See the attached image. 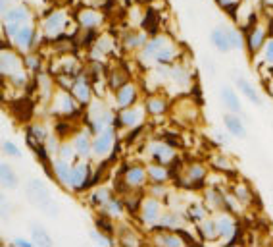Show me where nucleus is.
<instances>
[{
  "instance_id": "nucleus-14",
  "label": "nucleus",
  "mask_w": 273,
  "mask_h": 247,
  "mask_svg": "<svg viewBox=\"0 0 273 247\" xmlns=\"http://www.w3.org/2000/svg\"><path fill=\"white\" fill-rule=\"evenodd\" d=\"M239 87H241V91H243V93L246 95V99H250V101L254 102V104H262V99H260L258 95H256L254 87H250L245 79H239Z\"/></svg>"
},
{
  "instance_id": "nucleus-24",
  "label": "nucleus",
  "mask_w": 273,
  "mask_h": 247,
  "mask_svg": "<svg viewBox=\"0 0 273 247\" xmlns=\"http://www.w3.org/2000/svg\"><path fill=\"white\" fill-rule=\"evenodd\" d=\"M75 93H77V99L87 101V97H89V87H87V83L83 79H79V81L75 83Z\"/></svg>"
},
{
  "instance_id": "nucleus-25",
  "label": "nucleus",
  "mask_w": 273,
  "mask_h": 247,
  "mask_svg": "<svg viewBox=\"0 0 273 247\" xmlns=\"http://www.w3.org/2000/svg\"><path fill=\"white\" fill-rule=\"evenodd\" d=\"M156 215H158V205L154 203V201H150V203L144 207V218H146V220H154Z\"/></svg>"
},
{
  "instance_id": "nucleus-18",
  "label": "nucleus",
  "mask_w": 273,
  "mask_h": 247,
  "mask_svg": "<svg viewBox=\"0 0 273 247\" xmlns=\"http://www.w3.org/2000/svg\"><path fill=\"white\" fill-rule=\"evenodd\" d=\"M125 178H127V182L131 186H139L144 180V170L143 168H131L129 172L125 174Z\"/></svg>"
},
{
  "instance_id": "nucleus-16",
  "label": "nucleus",
  "mask_w": 273,
  "mask_h": 247,
  "mask_svg": "<svg viewBox=\"0 0 273 247\" xmlns=\"http://www.w3.org/2000/svg\"><path fill=\"white\" fill-rule=\"evenodd\" d=\"M56 174L62 182H72V170H70L68 162H64V160H60L56 164Z\"/></svg>"
},
{
  "instance_id": "nucleus-7",
  "label": "nucleus",
  "mask_w": 273,
  "mask_h": 247,
  "mask_svg": "<svg viewBox=\"0 0 273 247\" xmlns=\"http://www.w3.org/2000/svg\"><path fill=\"white\" fill-rule=\"evenodd\" d=\"M221 99H223V102L229 106L233 112H241V102H239V99H237V95L231 91V89H223L221 91Z\"/></svg>"
},
{
  "instance_id": "nucleus-34",
  "label": "nucleus",
  "mask_w": 273,
  "mask_h": 247,
  "mask_svg": "<svg viewBox=\"0 0 273 247\" xmlns=\"http://www.w3.org/2000/svg\"><path fill=\"white\" fill-rule=\"evenodd\" d=\"M190 217L192 218H202L204 217V211H202V207H190Z\"/></svg>"
},
{
  "instance_id": "nucleus-35",
  "label": "nucleus",
  "mask_w": 273,
  "mask_h": 247,
  "mask_svg": "<svg viewBox=\"0 0 273 247\" xmlns=\"http://www.w3.org/2000/svg\"><path fill=\"white\" fill-rule=\"evenodd\" d=\"M266 58L270 60V62H273V39L266 46Z\"/></svg>"
},
{
  "instance_id": "nucleus-22",
  "label": "nucleus",
  "mask_w": 273,
  "mask_h": 247,
  "mask_svg": "<svg viewBox=\"0 0 273 247\" xmlns=\"http://www.w3.org/2000/svg\"><path fill=\"white\" fill-rule=\"evenodd\" d=\"M148 110H150L152 114H160V112L166 110V102L162 101V99H150V101H148Z\"/></svg>"
},
{
  "instance_id": "nucleus-36",
  "label": "nucleus",
  "mask_w": 273,
  "mask_h": 247,
  "mask_svg": "<svg viewBox=\"0 0 273 247\" xmlns=\"http://www.w3.org/2000/svg\"><path fill=\"white\" fill-rule=\"evenodd\" d=\"M164 226H177V217H166V220H164Z\"/></svg>"
},
{
  "instance_id": "nucleus-17",
  "label": "nucleus",
  "mask_w": 273,
  "mask_h": 247,
  "mask_svg": "<svg viewBox=\"0 0 273 247\" xmlns=\"http://www.w3.org/2000/svg\"><path fill=\"white\" fill-rule=\"evenodd\" d=\"M79 17H81L79 21H81L83 25H89V27H92V25H96V23L100 21V15L94 14L92 10H85V12L79 15Z\"/></svg>"
},
{
  "instance_id": "nucleus-13",
  "label": "nucleus",
  "mask_w": 273,
  "mask_h": 247,
  "mask_svg": "<svg viewBox=\"0 0 273 247\" xmlns=\"http://www.w3.org/2000/svg\"><path fill=\"white\" fill-rule=\"evenodd\" d=\"M31 232H33V238H35L41 246H48V244H50V238H48V234H46V230H44L41 224H33V226H31Z\"/></svg>"
},
{
  "instance_id": "nucleus-9",
  "label": "nucleus",
  "mask_w": 273,
  "mask_h": 247,
  "mask_svg": "<svg viewBox=\"0 0 273 247\" xmlns=\"http://www.w3.org/2000/svg\"><path fill=\"white\" fill-rule=\"evenodd\" d=\"M110 87L114 89H121L123 85H127V73L123 72V70H114V72L110 73Z\"/></svg>"
},
{
  "instance_id": "nucleus-11",
  "label": "nucleus",
  "mask_w": 273,
  "mask_h": 247,
  "mask_svg": "<svg viewBox=\"0 0 273 247\" xmlns=\"http://www.w3.org/2000/svg\"><path fill=\"white\" fill-rule=\"evenodd\" d=\"M2 184L10 189L17 186V176L12 172V168L8 164H2Z\"/></svg>"
},
{
  "instance_id": "nucleus-31",
  "label": "nucleus",
  "mask_w": 273,
  "mask_h": 247,
  "mask_svg": "<svg viewBox=\"0 0 273 247\" xmlns=\"http://www.w3.org/2000/svg\"><path fill=\"white\" fill-rule=\"evenodd\" d=\"M141 43H143V37H141V35L129 33V35L125 37V44H127V46H135V44H141Z\"/></svg>"
},
{
  "instance_id": "nucleus-4",
  "label": "nucleus",
  "mask_w": 273,
  "mask_h": 247,
  "mask_svg": "<svg viewBox=\"0 0 273 247\" xmlns=\"http://www.w3.org/2000/svg\"><path fill=\"white\" fill-rule=\"evenodd\" d=\"M212 43L216 44L221 52H227V50L231 48L229 33H223L221 29H216L214 33H212Z\"/></svg>"
},
{
  "instance_id": "nucleus-33",
  "label": "nucleus",
  "mask_w": 273,
  "mask_h": 247,
  "mask_svg": "<svg viewBox=\"0 0 273 247\" xmlns=\"http://www.w3.org/2000/svg\"><path fill=\"white\" fill-rule=\"evenodd\" d=\"M27 68L29 70H39V58H37V56H29Z\"/></svg>"
},
{
  "instance_id": "nucleus-2",
  "label": "nucleus",
  "mask_w": 273,
  "mask_h": 247,
  "mask_svg": "<svg viewBox=\"0 0 273 247\" xmlns=\"http://www.w3.org/2000/svg\"><path fill=\"white\" fill-rule=\"evenodd\" d=\"M87 176H89V168L85 164H77L75 168L72 170V184L75 188L83 189L87 186Z\"/></svg>"
},
{
  "instance_id": "nucleus-1",
  "label": "nucleus",
  "mask_w": 273,
  "mask_h": 247,
  "mask_svg": "<svg viewBox=\"0 0 273 247\" xmlns=\"http://www.w3.org/2000/svg\"><path fill=\"white\" fill-rule=\"evenodd\" d=\"M27 197L35 205H39V207H43V209L48 211V207H50V197H48V191H46V188H44L43 182H39V180L29 182Z\"/></svg>"
},
{
  "instance_id": "nucleus-15",
  "label": "nucleus",
  "mask_w": 273,
  "mask_h": 247,
  "mask_svg": "<svg viewBox=\"0 0 273 247\" xmlns=\"http://www.w3.org/2000/svg\"><path fill=\"white\" fill-rule=\"evenodd\" d=\"M64 23H66V19H64V15L62 14H54L50 15L48 19H46V31H58L64 27Z\"/></svg>"
},
{
  "instance_id": "nucleus-27",
  "label": "nucleus",
  "mask_w": 273,
  "mask_h": 247,
  "mask_svg": "<svg viewBox=\"0 0 273 247\" xmlns=\"http://www.w3.org/2000/svg\"><path fill=\"white\" fill-rule=\"evenodd\" d=\"M135 122H137V112L125 110V112L121 114V124H123V126H135Z\"/></svg>"
},
{
  "instance_id": "nucleus-12",
  "label": "nucleus",
  "mask_w": 273,
  "mask_h": 247,
  "mask_svg": "<svg viewBox=\"0 0 273 247\" xmlns=\"http://www.w3.org/2000/svg\"><path fill=\"white\" fill-rule=\"evenodd\" d=\"M264 35H266V33H264L262 29H254L250 35H246V39H248V44H250V50H252V52H256V50L260 48V44L264 43Z\"/></svg>"
},
{
  "instance_id": "nucleus-6",
  "label": "nucleus",
  "mask_w": 273,
  "mask_h": 247,
  "mask_svg": "<svg viewBox=\"0 0 273 247\" xmlns=\"http://www.w3.org/2000/svg\"><path fill=\"white\" fill-rule=\"evenodd\" d=\"M25 19H27V10H25L23 6H17V8L10 10V12L6 14V21H8V23L19 25V23H23Z\"/></svg>"
},
{
  "instance_id": "nucleus-21",
  "label": "nucleus",
  "mask_w": 273,
  "mask_h": 247,
  "mask_svg": "<svg viewBox=\"0 0 273 247\" xmlns=\"http://www.w3.org/2000/svg\"><path fill=\"white\" fill-rule=\"evenodd\" d=\"M15 39H17L19 44H31L33 43V33H31V29L23 27V29H19L15 33Z\"/></svg>"
},
{
  "instance_id": "nucleus-30",
  "label": "nucleus",
  "mask_w": 273,
  "mask_h": 247,
  "mask_svg": "<svg viewBox=\"0 0 273 247\" xmlns=\"http://www.w3.org/2000/svg\"><path fill=\"white\" fill-rule=\"evenodd\" d=\"M160 244H164V246H181L183 242H181L179 238H175V236H168V234H164L162 240H160Z\"/></svg>"
},
{
  "instance_id": "nucleus-20",
  "label": "nucleus",
  "mask_w": 273,
  "mask_h": 247,
  "mask_svg": "<svg viewBox=\"0 0 273 247\" xmlns=\"http://www.w3.org/2000/svg\"><path fill=\"white\" fill-rule=\"evenodd\" d=\"M217 236H229L233 232V222H231L229 218H221V220H217Z\"/></svg>"
},
{
  "instance_id": "nucleus-26",
  "label": "nucleus",
  "mask_w": 273,
  "mask_h": 247,
  "mask_svg": "<svg viewBox=\"0 0 273 247\" xmlns=\"http://www.w3.org/2000/svg\"><path fill=\"white\" fill-rule=\"evenodd\" d=\"M75 147H77V151L81 153V155H87L89 151H91V143H89V139H87L85 135H81L79 139H77V143H75Z\"/></svg>"
},
{
  "instance_id": "nucleus-5",
  "label": "nucleus",
  "mask_w": 273,
  "mask_h": 247,
  "mask_svg": "<svg viewBox=\"0 0 273 247\" xmlns=\"http://www.w3.org/2000/svg\"><path fill=\"white\" fill-rule=\"evenodd\" d=\"M110 145H112V131H104L100 137L92 143V149H94V153H108L110 151Z\"/></svg>"
},
{
  "instance_id": "nucleus-3",
  "label": "nucleus",
  "mask_w": 273,
  "mask_h": 247,
  "mask_svg": "<svg viewBox=\"0 0 273 247\" xmlns=\"http://www.w3.org/2000/svg\"><path fill=\"white\" fill-rule=\"evenodd\" d=\"M223 122H225V126H227V130L235 135V137H245L246 135V130L245 126H243V122L239 120V118L235 116H225L223 118Z\"/></svg>"
},
{
  "instance_id": "nucleus-19",
  "label": "nucleus",
  "mask_w": 273,
  "mask_h": 247,
  "mask_svg": "<svg viewBox=\"0 0 273 247\" xmlns=\"http://www.w3.org/2000/svg\"><path fill=\"white\" fill-rule=\"evenodd\" d=\"M144 27L150 31V33H156V27H158V14H156L154 10H148L146 19H144Z\"/></svg>"
},
{
  "instance_id": "nucleus-10",
  "label": "nucleus",
  "mask_w": 273,
  "mask_h": 247,
  "mask_svg": "<svg viewBox=\"0 0 273 247\" xmlns=\"http://www.w3.org/2000/svg\"><path fill=\"white\" fill-rule=\"evenodd\" d=\"M152 155H154V160L158 162V164H166V162H170L173 159L172 151L168 149V147H154V151H152Z\"/></svg>"
},
{
  "instance_id": "nucleus-32",
  "label": "nucleus",
  "mask_w": 273,
  "mask_h": 247,
  "mask_svg": "<svg viewBox=\"0 0 273 247\" xmlns=\"http://www.w3.org/2000/svg\"><path fill=\"white\" fill-rule=\"evenodd\" d=\"M4 153L12 155V157H19V151H17V147H15L14 143H10V141H6V143H4Z\"/></svg>"
},
{
  "instance_id": "nucleus-28",
  "label": "nucleus",
  "mask_w": 273,
  "mask_h": 247,
  "mask_svg": "<svg viewBox=\"0 0 273 247\" xmlns=\"http://www.w3.org/2000/svg\"><path fill=\"white\" fill-rule=\"evenodd\" d=\"M14 62H15V58L12 54H4V56H2V72L4 73L10 72V70L14 68Z\"/></svg>"
},
{
  "instance_id": "nucleus-29",
  "label": "nucleus",
  "mask_w": 273,
  "mask_h": 247,
  "mask_svg": "<svg viewBox=\"0 0 273 247\" xmlns=\"http://www.w3.org/2000/svg\"><path fill=\"white\" fill-rule=\"evenodd\" d=\"M188 178H190V180H202V178H204V168L198 166V164L190 166V170H188Z\"/></svg>"
},
{
  "instance_id": "nucleus-37",
  "label": "nucleus",
  "mask_w": 273,
  "mask_h": 247,
  "mask_svg": "<svg viewBox=\"0 0 273 247\" xmlns=\"http://www.w3.org/2000/svg\"><path fill=\"white\" fill-rule=\"evenodd\" d=\"M152 176H154V178H158V180H164V178H166V176L162 174V170H160V168H156V166L152 168Z\"/></svg>"
},
{
  "instance_id": "nucleus-23",
  "label": "nucleus",
  "mask_w": 273,
  "mask_h": 247,
  "mask_svg": "<svg viewBox=\"0 0 273 247\" xmlns=\"http://www.w3.org/2000/svg\"><path fill=\"white\" fill-rule=\"evenodd\" d=\"M162 46H164V39H156V41H152V43L146 46L144 54H146V56H152V54L158 56V52L162 50Z\"/></svg>"
},
{
  "instance_id": "nucleus-8",
  "label": "nucleus",
  "mask_w": 273,
  "mask_h": 247,
  "mask_svg": "<svg viewBox=\"0 0 273 247\" xmlns=\"http://www.w3.org/2000/svg\"><path fill=\"white\" fill-rule=\"evenodd\" d=\"M135 99H137V93H135V89L131 87V85H123L121 91H119V95H117V102L121 106H129Z\"/></svg>"
},
{
  "instance_id": "nucleus-38",
  "label": "nucleus",
  "mask_w": 273,
  "mask_h": 247,
  "mask_svg": "<svg viewBox=\"0 0 273 247\" xmlns=\"http://www.w3.org/2000/svg\"><path fill=\"white\" fill-rule=\"evenodd\" d=\"M12 246H21V247H27V246H31V244H29V242H25V240H14V244H12Z\"/></svg>"
}]
</instances>
